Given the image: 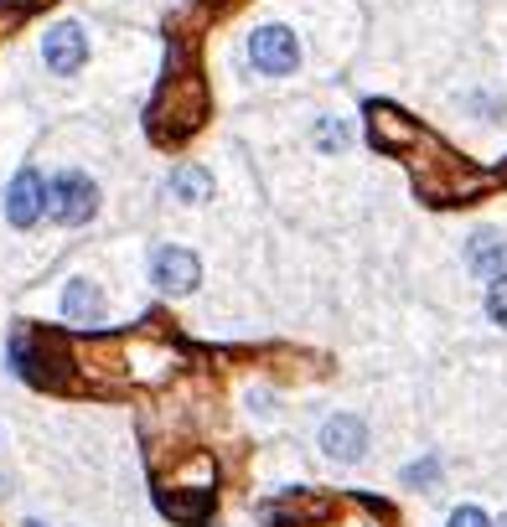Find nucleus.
Instances as JSON below:
<instances>
[{"label":"nucleus","instance_id":"f257e3e1","mask_svg":"<svg viewBox=\"0 0 507 527\" xmlns=\"http://www.w3.org/2000/svg\"><path fill=\"white\" fill-rule=\"evenodd\" d=\"M202 114H207V88H202V78H192V73H171V83L161 88V99H156V109H151V135L166 145H176V140H187L197 124H202Z\"/></svg>","mask_w":507,"mask_h":527},{"label":"nucleus","instance_id":"f03ea898","mask_svg":"<svg viewBox=\"0 0 507 527\" xmlns=\"http://www.w3.org/2000/svg\"><path fill=\"white\" fill-rule=\"evenodd\" d=\"M11 357H16V372L26 383H37V388H63L68 383V347H63V336L26 331V336L11 341Z\"/></svg>","mask_w":507,"mask_h":527},{"label":"nucleus","instance_id":"7ed1b4c3","mask_svg":"<svg viewBox=\"0 0 507 527\" xmlns=\"http://www.w3.org/2000/svg\"><path fill=\"white\" fill-rule=\"evenodd\" d=\"M42 212H52L63 228H78V223H88V217L99 212V186L88 181L83 171H63V176H57V181L47 186Z\"/></svg>","mask_w":507,"mask_h":527},{"label":"nucleus","instance_id":"20e7f679","mask_svg":"<svg viewBox=\"0 0 507 527\" xmlns=\"http://www.w3.org/2000/svg\"><path fill=\"white\" fill-rule=\"evenodd\" d=\"M249 57H254L259 73H275V78H285V73L301 68V47H295V31H285V26H259L254 37H249Z\"/></svg>","mask_w":507,"mask_h":527},{"label":"nucleus","instance_id":"39448f33","mask_svg":"<svg viewBox=\"0 0 507 527\" xmlns=\"http://www.w3.org/2000/svg\"><path fill=\"white\" fill-rule=\"evenodd\" d=\"M151 279H156V290H166V295H187V290H197L202 264H197V254H187V248H156Z\"/></svg>","mask_w":507,"mask_h":527},{"label":"nucleus","instance_id":"423d86ee","mask_svg":"<svg viewBox=\"0 0 507 527\" xmlns=\"http://www.w3.org/2000/svg\"><path fill=\"white\" fill-rule=\"evenodd\" d=\"M42 57H47L52 73H78L83 62H88V37H83V26L57 21L47 37H42Z\"/></svg>","mask_w":507,"mask_h":527},{"label":"nucleus","instance_id":"0eeeda50","mask_svg":"<svg viewBox=\"0 0 507 527\" xmlns=\"http://www.w3.org/2000/svg\"><path fill=\"white\" fill-rule=\"evenodd\" d=\"M368 130H373V145L378 150H389V155H399L404 145H420V124L414 119H404L394 104H368Z\"/></svg>","mask_w":507,"mask_h":527},{"label":"nucleus","instance_id":"6e6552de","mask_svg":"<svg viewBox=\"0 0 507 527\" xmlns=\"http://www.w3.org/2000/svg\"><path fill=\"white\" fill-rule=\"evenodd\" d=\"M321 450L332 455V460H342V465L363 460V450H368V424L352 419V414L326 419V424H321Z\"/></svg>","mask_w":507,"mask_h":527},{"label":"nucleus","instance_id":"1a4fd4ad","mask_svg":"<svg viewBox=\"0 0 507 527\" xmlns=\"http://www.w3.org/2000/svg\"><path fill=\"white\" fill-rule=\"evenodd\" d=\"M42 202H47V186L37 171H21L11 181V192H6V217H11V228H32L37 217H42Z\"/></svg>","mask_w":507,"mask_h":527},{"label":"nucleus","instance_id":"9d476101","mask_svg":"<svg viewBox=\"0 0 507 527\" xmlns=\"http://www.w3.org/2000/svg\"><path fill=\"white\" fill-rule=\"evenodd\" d=\"M156 507L182 522V527H202L207 517H213V491L207 486H187V491H156Z\"/></svg>","mask_w":507,"mask_h":527},{"label":"nucleus","instance_id":"9b49d317","mask_svg":"<svg viewBox=\"0 0 507 527\" xmlns=\"http://www.w3.org/2000/svg\"><path fill=\"white\" fill-rule=\"evenodd\" d=\"M63 316L78 321V326H99L104 321V295L94 279H68V290H63Z\"/></svg>","mask_w":507,"mask_h":527},{"label":"nucleus","instance_id":"f8f14e48","mask_svg":"<svg viewBox=\"0 0 507 527\" xmlns=\"http://www.w3.org/2000/svg\"><path fill=\"white\" fill-rule=\"evenodd\" d=\"M171 192L182 202H207V197H213V176H207L202 166H182L171 176Z\"/></svg>","mask_w":507,"mask_h":527},{"label":"nucleus","instance_id":"ddd939ff","mask_svg":"<svg viewBox=\"0 0 507 527\" xmlns=\"http://www.w3.org/2000/svg\"><path fill=\"white\" fill-rule=\"evenodd\" d=\"M502 259H507V238H497V233H482V238H476L471 243V264L476 269H482V274H502Z\"/></svg>","mask_w":507,"mask_h":527},{"label":"nucleus","instance_id":"4468645a","mask_svg":"<svg viewBox=\"0 0 507 527\" xmlns=\"http://www.w3.org/2000/svg\"><path fill=\"white\" fill-rule=\"evenodd\" d=\"M347 140H352V130H347L342 119H321V124H316V145H321V150H342Z\"/></svg>","mask_w":507,"mask_h":527},{"label":"nucleus","instance_id":"2eb2a0df","mask_svg":"<svg viewBox=\"0 0 507 527\" xmlns=\"http://www.w3.org/2000/svg\"><path fill=\"white\" fill-rule=\"evenodd\" d=\"M487 316H492L497 326H507V274L492 279V290H487Z\"/></svg>","mask_w":507,"mask_h":527},{"label":"nucleus","instance_id":"dca6fc26","mask_svg":"<svg viewBox=\"0 0 507 527\" xmlns=\"http://www.w3.org/2000/svg\"><path fill=\"white\" fill-rule=\"evenodd\" d=\"M451 527H492V517L482 507H456L451 512Z\"/></svg>","mask_w":507,"mask_h":527},{"label":"nucleus","instance_id":"f3484780","mask_svg":"<svg viewBox=\"0 0 507 527\" xmlns=\"http://www.w3.org/2000/svg\"><path fill=\"white\" fill-rule=\"evenodd\" d=\"M435 471H440L435 460H420V465H409V471H404V481H409V486H420V481H435Z\"/></svg>","mask_w":507,"mask_h":527},{"label":"nucleus","instance_id":"a211bd4d","mask_svg":"<svg viewBox=\"0 0 507 527\" xmlns=\"http://www.w3.org/2000/svg\"><path fill=\"white\" fill-rule=\"evenodd\" d=\"M21 527H47V522H37V517H32V522H21Z\"/></svg>","mask_w":507,"mask_h":527},{"label":"nucleus","instance_id":"6ab92c4d","mask_svg":"<svg viewBox=\"0 0 507 527\" xmlns=\"http://www.w3.org/2000/svg\"><path fill=\"white\" fill-rule=\"evenodd\" d=\"M502 527H507V522H502Z\"/></svg>","mask_w":507,"mask_h":527}]
</instances>
